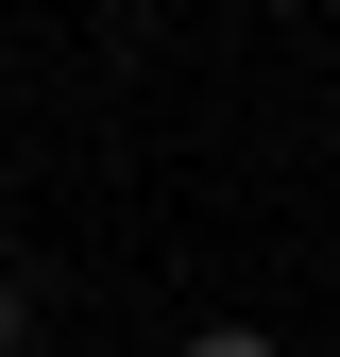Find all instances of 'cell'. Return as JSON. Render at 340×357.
<instances>
[{"instance_id":"obj_1","label":"cell","mask_w":340,"mask_h":357,"mask_svg":"<svg viewBox=\"0 0 340 357\" xmlns=\"http://www.w3.org/2000/svg\"><path fill=\"white\" fill-rule=\"evenodd\" d=\"M170 357H289V340H272V324H187Z\"/></svg>"},{"instance_id":"obj_2","label":"cell","mask_w":340,"mask_h":357,"mask_svg":"<svg viewBox=\"0 0 340 357\" xmlns=\"http://www.w3.org/2000/svg\"><path fill=\"white\" fill-rule=\"evenodd\" d=\"M0 357H34V273L0 255Z\"/></svg>"}]
</instances>
